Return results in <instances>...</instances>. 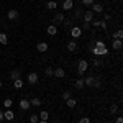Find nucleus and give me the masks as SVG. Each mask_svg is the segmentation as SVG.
<instances>
[{"instance_id":"nucleus-33","label":"nucleus","mask_w":123,"mask_h":123,"mask_svg":"<svg viewBox=\"0 0 123 123\" xmlns=\"http://www.w3.org/2000/svg\"><path fill=\"white\" fill-rule=\"evenodd\" d=\"M117 112H118V105L113 104L112 107H110V113H117Z\"/></svg>"},{"instance_id":"nucleus-35","label":"nucleus","mask_w":123,"mask_h":123,"mask_svg":"<svg viewBox=\"0 0 123 123\" xmlns=\"http://www.w3.org/2000/svg\"><path fill=\"white\" fill-rule=\"evenodd\" d=\"M92 62H94L95 67H100V66H102V61H100V59H92Z\"/></svg>"},{"instance_id":"nucleus-1","label":"nucleus","mask_w":123,"mask_h":123,"mask_svg":"<svg viewBox=\"0 0 123 123\" xmlns=\"http://www.w3.org/2000/svg\"><path fill=\"white\" fill-rule=\"evenodd\" d=\"M90 51H92L94 56H105V54L108 53V49H107L104 41H95V46L92 48Z\"/></svg>"},{"instance_id":"nucleus-18","label":"nucleus","mask_w":123,"mask_h":123,"mask_svg":"<svg viewBox=\"0 0 123 123\" xmlns=\"http://www.w3.org/2000/svg\"><path fill=\"white\" fill-rule=\"evenodd\" d=\"M92 84H94V76H89L84 79V85H87V87H92Z\"/></svg>"},{"instance_id":"nucleus-41","label":"nucleus","mask_w":123,"mask_h":123,"mask_svg":"<svg viewBox=\"0 0 123 123\" xmlns=\"http://www.w3.org/2000/svg\"><path fill=\"white\" fill-rule=\"evenodd\" d=\"M115 123H123V118H122V117H118V118H117V122H115Z\"/></svg>"},{"instance_id":"nucleus-9","label":"nucleus","mask_w":123,"mask_h":123,"mask_svg":"<svg viewBox=\"0 0 123 123\" xmlns=\"http://www.w3.org/2000/svg\"><path fill=\"white\" fill-rule=\"evenodd\" d=\"M20 77H21V71H20V69H13V71L10 72V79H12V80L20 79Z\"/></svg>"},{"instance_id":"nucleus-17","label":"nucleus","mask_w":123,"mask_h":123,"mask_svg":"<svg viewBox=\"0 0 123 123\" xmlns=\"http://www.w3.org/2000/svg\"><path fill=\"white\" fill-rule=\"evenodd\" d=\"M56 33H57V26H56V25H49V26H48V35L54 36Z\"/></svg>"},{"instance_id":"nucleus-29","label":"nucleus","mask_w":123,"mask_h":123,"mask_svg":"<svg viewBox=\"0 0 123 123\" xmlns=\"http://www.w3.org/2000/svg\"><path fill=\"white\" fill-rule=\"evenodd\" d=\"M12 105H13V102H12V98H5V102H3V107H5V108H10Z\"/></svg>"},{"instance_id":"nucleus-27","label":"nucleus","mask_w":123,"mask_h":123,"mask_svg":"<svg viewBox=\"0 0 123 123\" xmlns=\"http://www.w3.org/2000/svg\"><path fill=\"white\" fill-rule=\"evenodd\" d=\"M94 89H100V79L98 77H94V84H92Z\"/></svg>"},{"instance_id":"nucleus-15","label":"nucleus","mask_w":123,"mask_h":123,"mask_svg":"<svg viewBox=\"0 0 123 123\" xmlns=\"http://www.w3.org/2000/svg\"><path fill=\"white\" fill-rule=\"evenodd\" d=\"M67 49H69V51H72V53H74V51H77L76 39H72V41H69V43H67Z\"/></svg>"},{"instance_id":"nucleus-22","label":"nucleus","mask_w":123,"mask_h":123,"mask_svg":"<svg viewBox=\"0 0 123 123\" xmlns=\"http://www.w3.org/2000/svg\"><path fill=\"white\" fill-rule=\"evenodd\" d=\"M0 44H8V36L5 33H0Z\"/></svg>"},{"instance_id":"nucleus-31","label":"nucleus","mask_w":123,"mask_h":123,"mask_svg":"<svg viewBox=\"0 0 123 123\" xmlns=\"http://www.w3.org/2000/svg\"><path fill=\"white\" fill-rule=\"evenodd\" d=\"M30 122H31V123H38L39 122V117H38V115H31V117H30Z\"/></svg>"},{"instance_id":"nucleus-20","label":"nucleus","mask_w":123,"mask_h":123,"mask_svg":"<svg viewBox=\"0 0 123 123\" xmlns=\"http://www.w3.org/2000/svg\"><path fill=\"white\" fill-rule=\"evenodd\" d=\"M66 104H67L69 108H74V107L77 105V102H76V98H72V97H71V98H67V100H66Z\"/></svg>"},{"instance_id":"nucleus-42","label":"nucleus","mask_w":123,"mask_h":123,"mask_svg":"<svg viewBox=\"0 0 123 123\" xmlns=\"http://www.w3.org/2000/svg\"><path fill=\"white\" fill-rule=\"evenodd\" d=\"M2 120H3V112L0 110V122H2Z\"/></svg>"},{"instance_id":"nucleus-21","label":"nucleus","mask_w":123,"mask_h":123,"mask_svg":"<svg viewBox=\"0 0 123 123\" xmlns=\"http://www.w3.org/2000/svg\"><path fill=\"white\" fill-rule=\"evenodd\" d=\"M30 105H31V107H39V105H41V100H39L38 97H35V98L30 100Z\"/></svg>"},{"instance_id":"nucleus-23","label":"nucleus","mask_w":123,"mask_h":123,"mask_svg":"<svg viewBox=\"0 0 123 123\" xmlns=\"http://www.w3.org/2000/svg\"><path fill=\"white\" fill-rule=\"evenodd\" d=\"M38 117H39V120H44V122H48V118H49V113H48V110H43V112H41Z\"/></svg>"},{"instance_id":"nucleus-19","label":"nucleus","mask_w":123,"mask_h":123,"mask_svg":"<svg viewBox=\"0 0 123 123\" xmlns=\"http://www.w3.org/2000/svg\"><path fill=\"white\" fill-rule=\"evenodd\" d=\"M13 87H15V89H23V80H21V77L13 80Z\"/></svg>"},{"instance_id":"nucleus-16","label":"nucleus","mask_w":123,"mask_h":123,"mask_svg":"<svg viewBox=\"0 0 123 123\" xmlns=\"http://www.w3.org/2000/svg\"><path fill=\"white\" fill-rule=\"evenodd\" d=\"M122 48H123L122 39H113V49H115V51H120Z\"/></svg>"},{"instance_id":"nucleus-43","label":"nucleus","mask_w":123,"mask_h":123,"mask_svg":"<svg viewBox=\"0 0 123 123\" xmlns=\"http://www.w3.org/2000/svg\"><path fill=\"white\" fill-rule=\"evenodd\" d=\"M38 123H48V122H44V120H39V122Z\"/></svg>"},{"instance_id":"nucleus-14","label":"nucleus","mask_w":123,"mask_h":123,"mask_svg":"<svg viewBox=\"0 0 123 123\" xmlns=\"http://www.w3.org/2000/svg\"><path fill=\"white\" fill-rule=\"evenodd\" d=\"M64 15H62V13H56V15H54V20H53V25H57V23H59V21H64Z\"/></svg>"},{"instance_id":"nucleus-2","label":"nucleus","mask_w":123,"mask_h":123,"mask_svg":"<svg viewBox=\"0 0 123 123\" xmlns=\"http://www.w3.org/2000/svg\"><path fill=\"white\" fill-rule=\"evenodd\" d=\"M87 69H89V62H87L85 59H80L79 64H77V72H79V76H84Z\"/></svg>"},{"instance_id":"nucleus-32","label":"nucleus","mask_w":123,"mask_h":123,"mask_svg":"<svg viewBox=\"0 0 123 123\" xmlns=\"http://www.w3.org/2000/svg\"><path fill=\"white\" fill-rule=\"evenodd\" d=\"M53 74H54V69H53V67H46V76L53 77Z\"/></svg>"},{"instance_id":"nucleus-8","label":"nucleus","mask_w":123,"mask_h":123,"mask_svg":"<svg viewBox=\"0 0 123 123\" xmlns=\"http://www.w3.org/2000/svg\"><path fill=\"white\" fill-rule=\"evenodd\" d=\"M92 12L94 13H104V5L102 3H94L92 5Z\"/></svg>"},{"instance_id":"nucleus-30","label":"nucleus","mask_w":123,"mask_h":123,"mask_svg":"<svg viewBox=\"0 0 123 123\" xmlns=\"http://www.w3.org/2000/svg\"><path fill=\"white\" fill-rule=\"evenodd\" d=\"M95 3V0H82V5H87V7H92Z\"/></svg>"},{"instance_id":"nucleus-34","label":"nucleus","mask_w":123,"mask_h":123,"mask_svg":"<svg viewBox=\"0 0 123 123\" xmlns=\"http://www.w3.org/2000/svg\"><path fill=\"white\" fill-rule=\"evenodd\" d=\"M98 28H102L104 31H107V30H108V26H107V21H100V25H98Z\"/></svg>"},{"instance_id":"nucleus-26","label":"nucleus","mask_w":123,"mask_h":123,"mask_svg":"<svg viewBox=\"0 0 123 123\" xmlns=\"http://www.w3.org/2000/svg\"><path fill=\"white\" fill-rule=\"evenodd\" d=\"M76 89H84V79H77L76 80Z\"/></svg>"},{"instance_id":"nucleus-13","label":"nucleus","mask_w":123,"mask_h":123,"mask_svg":"<svg viewBox=\"0 0 123 123\" xmlns=\"http://www.w3.org/2000/svg\"><path fill=\"white\" fill-rule=\"evenodd\" d=\"M53 77H59V79H62V77H64V69H62V67H57V69H54V74H53Z\"/></svg>"},{"instance_id":"nucleus-40","label":"nucleus","mask_w":123,"mask_h":123,"mask_svg":"<svg viewBox=\"0 0 123 123\" xmlns=\"http://www.w3.org/2000/svg\"><path fill=\"white\" fill-rule=\"evenodd\" d=\"M95 46V39H92V41H90V44H89V48H90V49H92V48Z\"/></svg>"},{"instance_id":"nucleus-38","label":"nucleus","mask_w":123,"mask_h":123,"mask_svg":"<svg viewBox=\"0 0 123 123\" xmlns=\"http://www.w3.org/2000/svg\"><path fill=\"white\" fill-rule=\"evenodd\" d=\"M82 28H84V30H90L92 26H90V23H84V26H82Z\"/></svg>"},{"instance_id":"nucleus-5","label":"nucleus","mask_w":123,"mask_h":123,"mask_svg":"<svg viewBox=\"0 0 123 123\" xmlns=\"http://www.w3.org/2000/svg\"><path fill=\"white\" fill-rule=\"evenodd\" d=\"M36 51H38V53H46L48 51V43H44V41L38 43V44H36Z\"/></svg>"},{"instance_id":"nucleus-44","label":"nucleus","mask_w":123,"mask_h":123,"mask_svg":"<svg viewBox=\"0 0 123 123\" xmlns=\"http://www.w3.org/2000/svg\"><path fill=\"white\" fill-rule=\"evenodd\" d=\"M0 87H2V80H0Z\"/></svg>"},{"instance_id":"nucleus-3","label":"nucleus","mask_w":123,"mask_h":123,"mask_svg":"<svg viewBox=\"0 0 123 123\" xmlns=\"http://www.w3.org/2000/svg\"><path fill=\"white\" fill-rule=\"evenodd\" d=\"M80 35H82V28H79V26H72V28H71V36L74 39L80 38Z\"/></svg>"},{"instance_id":"nucleus-37","label":"nucleus","mask_w":123,"mask_h":123,"mask_svg":"<svg viewBox=\"0 0 123 123\" xmlns=\"http://www.w3.org/2000/svg\"><path fill=\"white\" fill-rule=\"evenodd\" d=\"M110 18H112V15H110V13H104V21H108Z\"/></svg>"},{"instance_id":"nucleus-7","label":"nucleus","mask_w":123,"mask_h":123,"mask_svg":"<svg viewBox=\"0 0 123 123\" xmlns=\"http://www.w3.org/2000/svg\"><path fill=\"white\" fill-rule=\"evenodd\" d=\"M30 100H26V98H21L20 100V110H30Z\"/></svg>"},{"instance_id":"nucleus-6","label":"nucleus","mask_w":123,"mask_h":123,"mask_svg":"<svg viewBox=\"0 0 123 123\" xmlns=\"http://www.w3.org/2000/svg\"><path fill=\"white\" fill-rule=\"evenodd\" d=\"M92 20H94V12H92V10H87L84 13V21L85 23H90Z\"/></svg>"},{"instance_id":"nucleus-10","label":"nucleus","mask_w":123,"mask_h":123,"mask_svg":"<svg viewBox=\"0 0 123 123\" xmlns=\"http://www.w3.org/2000/svg\"><path fill=\"white\" fill-rule=\"evenodd\" d=\"M38 82V74L36 72H31V74H28V84H36Z\"/></svg>"},{"instance_id":"nucleus-24","label":"nucleus","mask_w":123,"mask_h":123,"mask_svg":"<svg viewBox=\"0 0 123 123\" xmlns=\"http://www.w3.org/2000/svg\"><path fill=\"white\" fill-rule=\"evenodd\" d=\"M46 7H48L49 10H56V8H57V3L54 2V0H49V2L46 3Z\"/></svg>"},{"instance_id":"nucleus-25","label":"nucleus","mask_w":123,"mask_h":123,"mask_svg":"<svg viewBox=\"0 0 123 123\" xmlns=\"http://www.w3.org/2000/svg\"><path fill=\"white\" fill-rule=\"evenodd\" d=\"M122 38H123V31L122 30H117L113 33V39H122Z\"/></svg>"},{"instance_id":"nucleus-36","label":"nucleus","mask_w":123,"mask_h":123,"mask_svg":"<svg viewBox=\"0 0 123 123\" xmlns=\"http://www.w3.org/2000/svg\"><path fill=\"white\" fill-rule=\"evenodd\" d=\"M79 123H90V118H89V117H82V118L79 120Z\"/></svg>"},{"instance_id":"nucleus-12","label":"nucleus","mask_w":123,"mask_h":123,"mask_svg":"<svg viewBox=\"0 0 123 123\" xmlns=\"http://www.w3.org/2000/svg\"><path fill=\"white\" fill-rule=\"evenodd\" d=\"M62 8H64V10H72V8H74V0H64Z\"/></svg>"},{"instance_id":"nucleus-4","label":"nucleus","mask_w":123,"mask_h":123,"mask_svg":"<svg viewBox=\"0 0 123 123\" xmlns=\"http://www.w3.org/2000/svg\"><path fill=\"white\" fill-rule=\"evenodd\" d=\"M8 20H12V21H15V20H18L20 17V13H18V10H8Z\"/></svg>"},{"instance_id":"nucleus-11","label":"nucleus","mask_w":123,"mask_h":123,"mask_svg":"<svg viewBox=\"0 0 123 123\" xmlns=\"http://www.w3.org/2000/svg\"><path fill=\"white\" fill-rule=\"evenodd\" d=\"M3 118H5V120H8V122H12V120L15 118V113H13L10 108H7V112H3Z\"/></svg>"},{"instance_id":"nucleus-39","label":"nucleus","mask_w":123,"mask_h":123,"mask_svg":"<svg viewBox=\"0 0 123 123\" xmlns=\"http://www.w3.org/2000/svg\"><path fill=\"white\" fill-rule=\"evenodd\" d=\"M84 13H82V10H76V17H82Z\"/></svg>"},{"instance_id":"nucleus-28","label":"nucleus","mask_w":123,"mask_h":123,"mask_svg":"<svg viewBox=\"0 0 123 123\" xmlns=\"http://www.w3.org/2000/svg\"><path fill=\"white\" fill-rule=\"evenodd\" d=\"M61 97H62V100H67V98H71V90H64V92L61 94Z\"/></svg>"}]
</instances>
